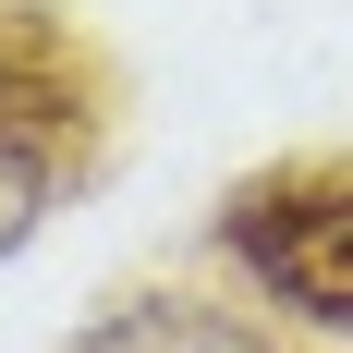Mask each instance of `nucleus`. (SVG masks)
<instances>
[{"label": "nucleus", "mask_w": 353, "mask_h": 353, "mask_svg": "<svg viewBox=\"0 0 353 353\" xmlns=\"http://www.w3.org/2000/svg\"><path fill=\"white\" fill-rule=\"evenodd\" d=\"M73 353H268V329L208 305V292H122Z\"/></svg>", "instance_id": "f03ea898"}, {"label": "nucleus", "mask_w": 353, "mask_h": 353, "mask_svg": "<svg viewBox=\"0 0 353 353\" xmlns=\"http://www.w3.org/2000/svg\"><path fill=\"white\" fill-rule=\"evenodd\" d=\"M61 208V134L0 110V256H25V232Z\"/></svg>", "instance_id": "7ed1b4c3"}, {"label": "nucleus", "mask_w": 353, "mask_h": 353, "mask_svg": "<svg viewBox=\"0 0 353 353\" xmlns=\"http://www.w3.org/2000/svg\"><path fill=\"white\" fill-rule=\"evenodd\" d=\"M219 256L281 317L353 341V171H256L219 208Z\"/></svg>", "instance_id": "f257e3e1"}]
</instances>
